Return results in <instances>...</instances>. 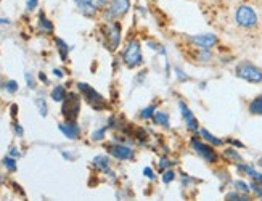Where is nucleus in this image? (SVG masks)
<instances>
[{
  "instance_id": "obj_1",
  "label": "nucleus",
  "mask_w": 262,
  "mask_h": 201,
  "mask_svg": "<svg viewBox=\"0 0 262 201\" xmlns=\"http://www.w3.org/2000/svg\"><path fill=\"white\" fill-rule=\"evenodd\" d=\"M235 73L240 79H243L246 82H251V84H260L262 82V71L257 68V66H254L249 61H242L236 66Z\"/></svg>"
},
{
  "instance_id": "obj_2",
  "label": "nucleus",
  "mask_w": 262,
  "mask_h": 201,
  "mask_svg": "<svg viewBox=\"0 0 262 201\" xmlns=\"http://www.w3.org/2000/svg\"><path fill=\"white\" fill-rule=\"evenodd\" d=\"M77 88L81 91V94L85 97V100H87V103L92 106L94 109H97V111H101V109H105L106 108V100L101 97L94 87H90L89 84H85V82H79L77 84Z\"/></svg>"
},
{
  "instance_id": "obj_3",
  "label": "nucleus",
  "mask_w": 262,
  "mask_h": 201,
  "mask_svg": "<svg viewBox=\"0 0 262 201\" xmlns=\"http://www.w3.org/2000/svg\"><path fill=\"white\" fill-rule=\"evenodd\" d=\"M122 60H124V63L127 64V68H130V70L137 68V66H140L143 63L142 49H140L139 40H130L129 42V46L126 47V50H124Z\"/></svg>"
},
{
  "instance_id": "obj_4",
  "label": "nucleus",
  "mask_w": 262,
  "mask_h": 201,
  "mask_svg": "<svg viewBox=\"0 0 262 201\" xmlns=\"http://www.w3.org/2000/svg\"><path fill=\"white\" fill-rule=\"evenodd\" d=\"M235 19H236V25L242 26V28H254L257 25V15L256 12L248 5H242L240 8L236 10L235 13Z\"/></svg>"
},
{
  "instance_id": "obj_5",
  "label": "nucleus",
  "mask_w": 262,
  "mask_h": 201,
  "mask_svg": "<svg viewBox=\"0 0 262 201\" xmlns=\"http://www.w3.org/2000/svg\"><path fill=\"white\" fill-rule=\"evenodd\" d=\"M79 109H81V98L76 94L66 95L61 108V113L66 118V121H76V118L79 116Z\"/></svg>"
},
{
  "instance_id": "obj_6",
  "label": "nucleus",
  "mask_w": 262,
  "mask_h": 201,
  "mask_svg": "<svg viewBox=\"0 0 262 201\" xmlns=\"http://www.w3.org/2000/svg\"><path fill=\"white\" fill-rule=\"evenodd\" d=\"M129 7H130L129 0H111L106 7V10H105V19L113 21L116 18L124 16L129 12Z\"/></svg>"
},
{
  "instance_id": "obj_7",
  "label": "nucleus",
  "mask_w": 262,
  "mask_h": 201,
  "mask_svg": "<svg viewBox=\"0 0 262 201\" xmlns=\"http://www.w3.org/2000/svg\"><path fill=\"white\" fill-rule=\"evenodd\" d=\"M108 153L111 156H115V158L121 160V161H130L134 160V150L129 147V145H124V143H113V145H108L106 147Z\"/></svg>"
},
{
  "instance_id": "obj_8",
  "label": "nucleus",
  "mask_w": 262,
  "mask_h": 201,
  "mask_svg": "<svg viewBox=\"0 0 262 201\" xmlns=\"http://www.w3.org/2000/svg\"><path fill=\"white\" fill-rule=\"evenodd\" d=\"M106 43H108V49L111 52H115L119 43H121V25L119 23H111L108 28H106Z\"/></svg>"
},
{
  "instance_id": "obj_9",
  "label": "nucleus",
  "mask_w": 262,
  "mask_h": 201,
  "mask_svg": "<svg viewBox=\"0 0 262 201\" xmlns=\"http://www.w3.org/2000/svg\"><path fill=\"white\" fill-rule=\"evenodd\" d=\"M191 145H193V148H195V151H196L206 163H215V161H217V153H215L214 148H211L209 145L201 143L198 139H193V140H191Z\"/></svg>"
},
{
  "instance_id": "obj_10",
  "label": "nucleus",
  "mask_w": 262,
  "mask_h": 201,
  "mask_svg": "<svg viewBox=\"0 0 262 201\" xmlns=\"http://www.w3.org/2000/svg\"><path fill=\"white\" fill-rule=\"evenodd\" d=\"M190 40L193 42V46H196L198 49H206V50H211L215 43H217V37H215L214 34L193 36V37H190Z\"/></svg>"
},
{
  "instance_id": "obj_11",
  "label": "nucleus",
  "mask_w": 262,
  "mask_h": 201,
  "mask_svg": "<svg viewBox=\"0 0 262 201\" xmlns=\"http://www.w3.org/2000/svg\"><path fill=\"white\" fill-rule=\"evenodd\" d=\"M58 129L61 130L63 136L70 140H76V139H79V136H81V129H79V126L74 121L61 122V124H58Z\"/></svg>"
},
{
  "instance_id": "obj_12",
  "label": "nucleus",
  "mask_w": 262,
  "mask_h": 201,
  "mask_svg": "<svg viewBox=\"0 0 262 201\" xmlns=\"http://www.w3.org/2000/svg\"><path fill=\"white\" fill-rule=\"evenodd\" d=\"M179 106H180L182 116H184V119H185V124H187L188 130L196 132V130H198V121H196V118H195V116H193V113L190 111V108L187 106V103L179 102Z\"/></svg>"
},
{
  "instance_id": "obj_13",
  "label": "nucleus",
  "mask_w": 262,
  "mask_h": 201,
  "mask_svg": "<svg viewBox=\"0 0 262 201\" xmlns=\"http://www.w3.org/2000/svg\"><path fill=\"white\" fill-rule=\"evenodd\" d=\"M77 8H79V12H81L84 16L87 18H95L97 15V7L94 4V0H74Z\"/></svg>"
},
{
  "instance_id": "obj_14",
  "label": "nucleus",
  "mask_w": 262,
  "mask_h": 201,
  "mask_svg": "<svg viewBox=\"0 0 262 201\" xmlns=\"http://www.w3.org/2000/svg\"><path fill=\"white\" fill-rule=\"evenodd\" d=\"M94 166L101 172H108L110 171V160L106 158V156H95Z\"/></svg>"
},
{
  "instance_id": "obj_15",
  "label": "nucleus",
  "mask_w": 262,
  "mask_h": 201,
  "mask_svg": "<svg viewBox=\"0 0 262 201\" xmlns=\"http://www.w3.org/2000/svg\"><path fill=\"white\" fill-rule=\"evenodd\" d=\"M153 121H155V124H158V126L169 127V115L164 113V111H156V113L153 115Z\"/></svg>"
},
{
  "instance_id": "obj_16",
  "label": "nucleus",
  "mask_w": 262,
  "mask_h": 201,
  "mask_svg": "<svg viewBox=\"0 0 262 201\" xmlns=\"http://www.w3.org/2000/svg\"><path fill=\"white\" fill-rule=\"evenodd\" d=\"M249 111H251V115L262 116V94L259 97H256L253 102L249 103Z\"/></svg>"
},
{
  "instance_id": "obj_17",
  "label": "nucleus",
  "mask_w": 262,
  "mask_h": 201,
  "mask_svg": "<svg viewBox=\"0 0 262 201\" xmlns=\"http://www.w3.org/2000/svg\"><path fill=\"white\" fill-rule=\"evenodd\" d=\"M201 137L204 139V140H206V142H209L211 145H214V147H221V145L224 143L221 139H217V137H214L212 136V133L209 132V130H206V129H201Z\"/></svg>"
},
{
  "instance_id": "obj_18",
  "label": "nucleus",
  "mask_w": 262,
  "mask_h": 201,
  "mask_svg": "<svg viewBox=\"0 0 262 201\" xmlns=\"http://www.w3.org/2000/svg\"><path fill=\"white\" fill-rule=\"evenodd\" d=\"M66 91H64V87L63 85H56L53 91H52V100L53 102H63V100L66 98Z\"/></svg>"
},
{
  "instance_id": "obj_19",
  "label": "nucleus",
  "mask_w": 262,
  "mask_h": 201,
  "mask_svg": "<svg viewBox=\"0 0 262 201\" xmlns=\"http://www.w3.org/2000/svg\"><path fill=\"white\" fill-rule=\"evenodd\" d=\"M224 156L227 158V161H230V163H236V164H240L243 161V158L240 156V153H236L233 148H227L224 151Z\"/></svg>"
},
{
  "instance_id": "obj_20",
  "label": "nucleus",
  "mask_w": 262,
  "mask_h": 201,
  "mask_svg": "<svg viewBox=\"0 0 262 201\" xmlns=\"http://www.w3.org/2000/svg\"><path fill=\"white\" fill-rule=\"evenodd\" d=\"M55 43H56V49H58V52H60L61 60H68V53H70V47L66 46V42L61 40V39H55Z\"/></svg>"
},
{
  "instance_id": "obj_21",
  "label": "nucleus",
  "mask_w": 262,
  "mask_h": 201,
  "mask_svg": "<svg viewBox=\"0 0 262 201\" xmlns=\"http://www.w3.org/2000/svg\"><path fill=\"white\" fill-rule=\"evenodd\" d=\"M39 28H40V31H43V32H53V25L50 23V21H49L47 18H45L43 13L39 15Z\"/></svg>"
},
{
  "instance_id": "obj_22",
  "label": "nucleus",
  "mask_w": 262,
  "mask_h": 201,
  "mask_svg": "<svg viewBox=\"0 0 262 201\" xmlns=\"http://www.w3.org/2000/svg\"><path fill=\"white\" fill-rule=\"evenodd\" d=\"M36 105H37V108H39V115L40 116H47V113H49V108H47V102H45L43 98H37L36 100Z\"/></svg>"
},
{
  "instance_id": "obj_23",
  "label": "nucleus",
  "mask_w": 262,
  "mask_h": 201,
  "mask_svg": "<svg viewBox=\"0 0 262 201\" xmlns=\"http://www.w3.org/2000/svg\"><path fill=\"white\" fill-rule=\"evenodd\" d=\"M155 109H156V106H155V105L146 106L145 109H142V111H140V118H142V119H150V118H153Z\"/></svg>"
},
{
  "instance_id": "obj_24",
  "label": "nucleus",
  "mask_w": 262,
  "mask_h": 201,
  "mask_svg": "<svg viewBox=\"0 0 262 201\" xmlns=\"http://www.w3.org/2000/svg\"><path fill=\"white\" fill-rule=\"evenodd\" d=\"M4 166L7 167L10 172H15L16 171V161L13 160V156H7V158L4 160Z\"/></svg>"
},
{
  "instance_id": "obj_25",
  "label": "nucleus",
  "mask_w": 262,
  "mask_h": 201,
  "mask_svg": "<svg viewBox=\"0 0 262 201\" xmlns=\"http://www.w3.org/2000/svg\"><path fill=\"white\" fill-rule=\"evenodd\" d=\"M233 185H235V188H236L240 193H246V195H248V193H249V190H251V188H249V187H248V185H246L243 181H236Z\"/></svg>"
},
{
  "instance_id": "obj_26",
  "label": "nucleus",
  "mask_w": 262,
  "mask_h": 201,
  "mask_svg": "<svg viewBox=\"0 0 262 201\" xmlns=\"http://www.w3.org/2000/svg\"><path fill=\"white\" fill-rule=\"evenodd\" d=\"M174 177H176V172H174V171L166 169V171L163 172V182H164V184H170V182L174 181Z\"/></svg>"
},
{
  "instance_id": "obj_27",
  "label": "nucleus",
  "mask_w": 262,
  "mask_h": 201,
  "mask_svg": "<svg viewBox=\"0 0 262 201\" xmlns=\"http://www.w3.org/2000/svg\"><path fill=\"white\" fill-rule=\"evenodd\" d=\"M198 60L200 61H209L211 60V52L206 49H201V52L198 53Z\"/></svg>"
},
{
  "instance_id": "obj_28",
  "label": "nucleus",
  "mask_w": 262,
  "mask_h": 201,
  "mask_svg": "<svg viewBox=\"0 0 262 201\" xmlns=\"http://www.w3.org/2000/svg\"><path fill=\"white\" fill-rule=\"evenodd\" d=\"M227 199H242V201H248V195L246 193H229L225 196Z\"/></svg>"
},
{
  "instance_id": "obj_29",
  "label": "nucleus",
  "mask_w": 262,
  "mask_h": 201,
  "mask_svg": "<svg viewBox=\"0 0 262 201\" xmlns=\"http://www.w3.org/2000/svg\"><path fill=\"white\" fill-rule=\"evenodd\" d=\"M5 91H7L8 94H15V92L18 91V84H16L15 81H8V82L5 84Z\"/></svg>"
},
{
  "instance_id": "obj_30",
  "label": "nucleus",
  "mask_w": 262,
  "mask_h": 201,
  "mask_svg": "<svg viewBox=\"0 0 262 201\" xmlns=\"http://www.w3.org/2000/svg\"><path fill=\"white\" fill-rule=\"evenodd\" d=\"M105 127H101V129H98V130H95L94 133H92V140L94 142H98V140H101V139H103L105 137Z\"/></svg>"
},
{
  "instance_id": "obj_31",
  "label": "nucleus",
  "mask_w": 262,
  "mask_h": 201,
  "mask_svg": "<svg viewBox=\"0 0 262 201\" xmlns=\"http://www.w3.org/2000/svg\"><path fill=\"white\" fill-rule=\"evenodd\" d=\"M169 166H170V161H169L167 158H161V161H159V171L164 172Z\"/></svg>"
},
{
  "instance_id": "obj_32",
  "label": "nucleus",
  "mask_w": 262,
  "mask_h": 201,
  "mask_svg": "<svg viewBox=\"0 0 262 201\" xmlns=\"http://www.w3.org/2000/svg\"><path fill=\"white\" fill-rule=\"evenodd\" d=\"M143 174H145V177L150 178V181H155V178H156V175H155V172H153L151 167H145V169H143Z\"/></svg>"
},
{
  "instance_id": "obj_33",
  "label": "nucleus",
  "mask_w": 262,
  "mask_h": 201,
  "mask_svg": "<svg viewBox=\"0 0 262 201\" xmlns=\"http://www.w3.org/2000/svg\"><path fill=\"white\" fill-rule=\"evenodd\" d=\"M110 2H111V0H94V4H95L97 8H106Z\"/></svg>"
},
{
  "instance_id": "obj_34",
  "label": "nucleus",
  "mask_w": 262,
  "mask_h": 201,
  "mask_svg": "<svg viewBox=\"0 0 262 201\" xmlns=\"http://www.w3.org/2000/svg\"><path fill=\"white\" fill-rule=\"evenodd\" d=\"M25 77H26V82H28V87H29V88H36V82H34V79H32V76H31L29 73H26V74H25Z\"/></svg>"
},
{
  "instance_id": "obj_35",
  "label": "nucleus",
  "mask_w": 262,
  "mask_h": 201,
  "mask_svg": "<svg viewBox=\"0 0 262 201\" xmlns=\"http://www.w3.org/2000/svg\"><path fill=\"white\" fill-rule=\"evenodd\" d=\"M176 74L179 76V81H188V76L184 74V71H182L180 68H176Z\"/></svg>"
},
{
  "instance_id": "obj_36",
  "label": "nucleus",
  "mask_w": 262,
  "mask_h": 201,
  "mask_svg": "<svg viewBox=\"0 0 262 201\" xmlns=\"http://www.w3.org/2000/svg\"><path fill=\"white\" fill-rule=\"evenodd\" d=\"M37 2H39V0H28V7L26 8L29 10V12H32V10L37 7Z\"/></svg>"
},
{
  "instance_id": "obj_37",
  "label": "nucleus",
  "mask_w": 262,
  "mask_h": 201,
  "mask_svg": "<svg viewBox=\"0 0 262 201\" xmlns=\"http://www.w3.org/2000/svg\"><path fill=\"white\" fill-rule=\"evenodd\" d=\"M15 132H16V136L18 137H23L25 136V130H23V127L19 124H15Z\"/></svg>"
},
{
  "instance_id": "obj_38",
  "label": "nucleus",
  "mask_w": 262,
  "mask_h": 201,
  "mask_svg": "<svg viewBox=\"0 0 262 201\" xmlns=\"http://www.w3.org/2000/svg\"><path fill=\"white\" fill-rule=\"evenodd\" d=\"M251 190H254V192H256V195H257V196H260V198H262V190H260V188H259V185H257V184H256V182H254V184H253V185H251Z\"/></svg>"
},
{
  "instance_id": "obj_39",
  "label": "nucleus",
  "mask_w": 262,
  "mask_h": 201,
  "mask_svg": "<svg viewBox=\"0 0 262 201\" xmlns=\"http://www.w3.org/2000/svg\"><path fill=\"white\" fill-rule=\"evenodd\" d=\"M10 154H11V156H19V151L13 147V148H11V151H10Z\"/></svg>"
},
{
  "instance_id": "obj_40",
  "label": "nucleus",
  "mask_w": 262,
  "mask_h": 201,
  "mask_svg": "<svg viewBox=\"0 0 262 201\" xmlns=\"http://www.w3.org/2000/svg\"><path fill=\"white\" fill-rule=\"evenodd\" d=\"M53 74H55V76H58V77H63V73H61V70H53Z\"/></svg>"
},
{
  "instance_id": "obj_41",
  "label": "nucleus",
  "mask_w": 262,
  "mask_h": 201,
  "mask_svg": "<svg viewBox=\"0 0 262 201\" xmlns=\"http://www.w3.org/2000/svg\"><path fill=\"white\" fill-rule=\"evenodd\" d=\"M39 79L43 81V82H47V76H45L43 73H40V74H39Z\"/></svg>"
},
{
  "instance_id": "obj_42",
  "label": "nucleus",
  "mask_w": 262,
  "mask_h": 201,
  "mask_svg": "<svg viewBox=\"0 0 262 201\" xmlns=\"http://www.w3.org/2000/svg\"><path fill=\"white\" fill-rule=\"evenodd\" d=\"M0 25H10V19H5V18H0Z\"/></svg>"
},
{
  "instance_id": "obj_43",
  "label": "nucleus",
  "mask_w": 262,
  "mask_h": 201,
  "mask_svg": "<svg viewBox=\"0 0 262 201\" xmlns=\"http://www.w3.org/2000/svg\"><path fill=\"white\" fill-rule=\"evenodd\" d=\"M230 143H233V145H236V147H240V148L243 147V145H242L240 142H235V140H230Z\"/></svg>"
},
{
  "instance_id": "obj_44",
  "label": "nucleus",
  "mask_w": 262,
  "mask_h": 201,
  "mask_svg": "<svg viewBox=\"0 0 262 201\" xmlns=\"http://www.w3.org/2000/svg\"><path fill=\"white\" fill-rule=\"evenodd\" d=\"M2 182H4V178H2V175H0V185H2Z\"/></svg>"
},
{
  "instance_id": "obj_45",
  "label": "nucleus",
  "mask_w": 262,
  "mask_h": 201,
  "mask_svg": "<svg viewBox=\"0 0 262 201\" xmlns=\"http://www.w3.org/2000/svg\"><path fill=\"white\" fill-rule=\"evenodd\" d=\"M259 164H260V166H262V160H259Z\"/></svg>"
}]
</instances>
